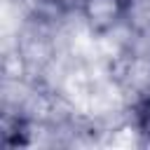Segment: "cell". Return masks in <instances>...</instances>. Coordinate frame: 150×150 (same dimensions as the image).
Here are the masks:
<instances>
[{"mask_svg":"<svg viewBox=\"0 0 150 150\" xmlns=\"http://www.w3.org/2000/svg\"><path fill=\"white\" fill-rule=\"evenodd\" d=\"M129 0H82V16L94 33H108L127 21Z\"/></svg>","mask_w":150,"mask_h":150,"instance_id":"obj_1","label":"cell"},{"mask_svg":"<svg viewBox=\"0 0 150 150\" xmlns=\"http://www.w3.org/2000/svg\"><path fill=\"white\" fill-rule=\"evenodd\" d=\"M127 21L138 33H150V0H129Z\"/></svg>","mask_w":150,"mask_h":150,"instance_id":"obj_2","label":"cell"},{"mask_svg":"<svg viewBox=\"0 0 150 150\" xmlns=\"http://www.w3.org/2000/svg\"><path fill=\"white\" fill-rule=\"evenodd\" d=\"M136 127L143 134V138L150 143V91L141 98V103L136 108Z\"/></svg>","mask_w":150,"mask_h":150,"instance_id":"obj_3","label":"cell"}]
</instances>
